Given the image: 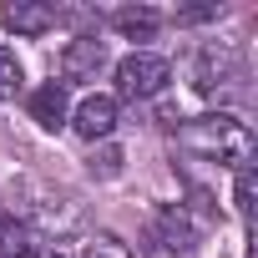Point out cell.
I'll list each match as a JSON object with an SVG mask.
<instances>
[{
    "instance_id": "8992f818",
    "label": "cell",
    "mask_w": 258,
    "mask_h": 258,
    "mask_svg": "<svg viewBox=\"0 0 258 258\" xmlns=\"http://www.w3.org/2000/svg\"><path fill=\"white\" fill-rule=\"evenodd\" d=\"M152 233H157V243H162L167 253H182V248L192 243V218H187V208H177V203L152 208Z\"/></svg>"
},
{
    "instance_id": "5bb4252c",
    "label": "cell",
    "mask_w": 258,
    "mask_h": 258,
    "mask_svg": "<svg viewBox=\"0 0 258 258\" xmlns=\"http://www.w3.org/2000/svg\"><path fill=\"white\" fill-rule=\"evenodd\" d=\"M91 172H101V177H116V172H121V152H111V147H106L101 157H91Z\"/></svg>"
},
{
    "instance_id": "4fadbf2b",
    "label": "cell",
    "mask_w": 258,
    "mask_h": 258,
    "mask_svg": "<svg viewBox=\"0 0 258 258\" xmlns=\"http://www.w3.org/2000/svg\"><path fill=\"white\" fill-rule=\"evenodd\" d=\"M253 162H243L238 167V187H233V198H238V213H243V223H253Z\"/></svg>"
},
{
    "instance_id": "ba28073f",
    "label": "cell",
    "mask_w": 258,
    "mask_h": 258,
    "mask_svg": "<svg viewBox=\"0 0 258 258\" xmlns=\"http://www.w3.org/2000/svg\"><path fill=\"white\" fill-rule=\"evenodd\" d=\"M66 86L61 81H46V86H36L31 91V116L46 126V132H56V126H66Z\"/></svg>"
},
{
    "instance_id": "277c9868",
    "label": "cell",
    "mask_w": 258,
    "mask_h": 258,
    "mask_svg": "<svg viewBox=\"0 0 258 258\" xmlns=\"http://www.w3.org/2000/svg\"><path fill=\"white\" fill-rule=\"evenodd\" d=\"M106 66V41L96 36H76L66 51H61V76L66 81H96V71ZM61 81V86H66Z\"/></svg>"
},
{
    "instance_id": "5b68a950",
    "label": "cell",
    "mask_w": 258,
    "mask_h": 258,
    "mask_svg": "<svg viewBox=\"0 0 258 258\" xmlns=\"http://www.w3.org/2000/svg\"><path fill=\"white\" fill-rule=\"evenodd\" d=\"M71 126H76V132H81L86 142H101V137H111V132H116V96H86V101L76 106Z\"/></svg>"
},
{
    "instance_id": "8fae6325",
    "label": "cell",
    "mask_w": 258,
    "mask_h": 258,
    "mask_svg": "<svg viewBox=\"0 0 258 258\" xmlns=\"http://www.w3.org/2000/svg\"><path fill=\"white\" fill-rule=\"evenodd\" d=\"M81 258H132V248H126L116 233H91L86 248H81Z\"/></svg>"
},
{
    "instance_id": "52a82bcc",
    "label": "cell",
    "mask_w": 258,
    "mask_h": 258,
    "mask_svg": "<svg viewBox=\"0 0 258 258\" xmlns=\"http://www.w3.org/2000/svg\"><path fill=\"white\" fill-rule=\"evenodd\" d=\"M0 21H6L16 36H46L56 26V11L41 6V0H11V6H0Z\"/></svg>"
},
{
    "instance_id": "6da1fadb",
    "label": "cell",
    "mask_w": 258,
    "mask_h": 258,
    "mask_svg": "<svg viewBox=\"0 0 258 258\" xmlns=\"http://www.w3.org/2000/svg\"><path fill=\"white\" fill-rule=\"evenodd\" d=\"M177 147L213 162V167H243L253 157V126L233 111H208L177 126Z\"/></svg>"
},
{
    "instance_id": "9c48e42d",
    "label": "cell",
    "mask_w": 258,
    "mask_h": 258,
    "mask_svg": "<svg viewBox=\"0 0 258 258\" xmlns=\"http://www.w3.org/2000/svg\"><path fill=\"white\" fill-rule=\"evenodd\" d=\"M111 26H116L126 41H147V36H157L162 16H157L152 6H126V11H116V16H111Z\"/></svg>"
},
{
    "instance_id": "7c38bea8",
    "label": "cell",
    "mask_w": 258,
    "mask_h": 258,
    "mask_svg": "<svg viewBox=\"0 0 258 258\" xmlns=\"http://www.w3.org/2000/svg\"><path fill=\"white\" fill-rule=\"evenodd\" d=\"M16 91H21V61L11 46H0V101H11Z\"/></svg>"
},
{
    "instance_id": "9a60e30c",
    "label": "cell",
    "mask_w": 258,
    "mask_h": 258,
    "mask_svg": "<svg viewBox=\"0 0 258 258\" xmlns=\"http://www.w3.org/2000/svg\"><path fill=\"white\" fill-rule=\"evenodd\" d=\"M218 6H192V11H177V26H198V21H213Z\"/></svg>"
},
{
    "instance_id": "30bf717a",
    "label": "cell",
    "mask_w": 258,
    "mask_h": 258,
    "mask_svg": "<svg viewBox=\"0 0 258 258\" xmlns=\"http://www.w3.org/2000/svg\"><path fill=\"white\" fill-rule=\"evenodd\" d=\"M36 253V238L21 218H0V258H31Z\"/></svg>"
},
{
    "instance_id": "7a4b0ae2",
    "label": "cell",
    "mask_w": 258,
    "mask_h": 258,
    "mask_svg": "<svg viewBox=\"0 0 258 258\" xmlns=\"http://www.w3.org/2000/svg\"><path fill=\"white\" fill-rule=\"evenodd\" d=\"M167 81H172V66H167L162 56H152V51H132V56L116 61V91H121L126 101H147V96H157Z\"/></svg>"
},
{
    "instance_id": "3957f363",
    "label": "cell",
    "mask_w": 258,
    "mask_h": 258,
    "mask_svg": "<svg viewBox=\"0 0 258 258\" xmlns=\"http://www.w3.org/2000/svg\"><path fill=\"white\" fill-rule=\"evenodd\" d=\"M238 66H243V56H238L233 41H208V46L198 51V91L228 86V81L238 76Z\"/></svg>"
}]
</instances>
